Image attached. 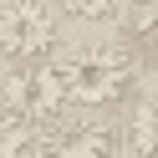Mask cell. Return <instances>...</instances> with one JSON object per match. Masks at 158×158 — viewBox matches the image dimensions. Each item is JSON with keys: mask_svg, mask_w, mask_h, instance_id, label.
<instances>
[{"mask_svg": "<svg viewBox=\"0 0 158 158\" xmlns=\"http://www.w3.org/2000/svg\"><path fill=\"white\" fill-rule=\"evenodd\" d=\"M0 102L10 107L21 123H31L36 133H51V127L66 117V107H72V92H66L61 66L26 61V66H10V77L0 87Z\"/></svg>", "mask_w": 158, "mask_h": 158, "instance_id": "2", "label": "cell"}, {"mask_svg": "<svg viewBox=\"0 0 158 158\" xmlns=\"http://www.w3.org/2000/svg\"><path fill=\"white\" fill-rule=\"evenodd\" d=\"M51 46H56V15L41 0H10V5H0V56L10 66L46 61Z\"/></svg>", "mask_w": 158, "mask_h": 158, "instance_id": "3", "label": "cell"}, {"mask_svg": "<svg viewBox=\"0 0 158 158\" xmlns=\"http://www.w3.org/2000/svg\"><path fill=\"white\" fill-rule=\"evenodd\" d=\"M0 158H41V133L0 102Z\"/></svg>", "mask_w": 158, "mask_h": 158, "instance_id": "6", "label": "cell"}, {"mask_svg": "<svg viewBox=\"0 0 158 158\" xmlns=\"http://www.w3.org/2000/svg\"><path fill=\"white\" fill-rule=\"evenodd\" d=\"M127 5H133V26L158 41V0H127Z\"/></svg>", "mask_w": 158, "mask_h": 158, "instance_id": "8", "label": "cell"}, {"mask_svg": "<svg viewBox=\"0 0 158 158\" xmlns=\"http://www.w3.org/2000/svg\"><path fill=\"white\" fill-rule=\"evenodd\" d=\"M66 15H77V21H107V15H117V5L123 0H56Z\"/></svg>", "mask_w": 158, "mask_h": 158, "instance_id": "7", "label": "cell"}, {"mask_svg": "<svg viewBox=\"0 0 158 158\" xmlns=\"http://www.w3.org/2000/svg\"><path fill=\"white\" fill-rule=\"evenodd\" d=\"M123 158H158V97L133 112L127 138H123Z\"/></svg>", "mask_w": 158, "mask_h": 158, "instance_id": "5", "label": "cell"}, {"mask_svg": "<svg viewBox=\"0 0 158 158\" xmlns=\"http://www.w3.org/2000/svg\"><path fill=\"white\" fill-rule=\"evenodd\" d=\"M41 158H123V143L92 123H56L41 138Z\"/></svg>", "mask_w": 158, "mask_h": 158, "instance_id": "4", "label": "cell"}, {"mask_svg": "<svg viewBox=\"0 0 158 158\" xmlns=\"http://www.w3.org/2000/svg\"><path fill=\"white\" fill-rule=\"evenodd\" d=\"M61 77H66L72 102H82V107H107V102H117V97L133 92L138 66H133V56H127V46H117V41H92V46H77V51L61 61Z\"/></svg>", "mask_w": 158, "mask_h": 158, "instance_id": "1", "label": "cell"}]
</instances>
